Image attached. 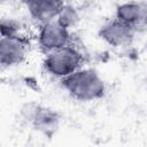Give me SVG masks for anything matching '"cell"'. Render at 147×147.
<instances>
[{
	"label": "cell",
	"mask_w": 147,
	"mask_h": 147,
	"mask_svg": "<svg viewBox=\"0 0 147 147\" xmlns=\"http://www.w3.org/2000/svg\"><path fill=\"white\" fill-rule=\"evenodd\" d=\"M20 114L28 124L47 138H52L59 130L61 116L49 107L31 101L21 107Z\"/></svg>",
	"instance_id": "obj_2"
},
{
	"label": "cell",
	"mask_w": 147,
	"mask_h": 147,
	"mask_svg": "<svg viewBox=\"0 0 147 147\" xmlns=\"http://www.w3.org/2000/svg\"><path fill=\"white\" fill-rule=\"evenodd\" d=\"M55 18L59 24H61L62 26H64L67 29H70L77 24V22L79 20V15L74 6L64 3Z\"/></svg>",
	"instance_id": "obj_9"
},
{
	"label": "cell",
	"mask_w": 147,
	"mask_h": 147,
	"mask_svg": "<svg viewBox=\"0 0 147 147\" xmlns=\"http://www.w3.org/2000/svg\"><path fill=\"white\" fill-rule=\"evenodd\" d=\"M61 85L67 93L78 101H94L103 98L106 85L98 71L92 68L78 69L61 78Z\"/></svg>",
	"instance_id": "obj_1"
},
{
	"label": "cell",
	"mask_w": 147,
	"mask_h": 147,
	"mask_svg": "<svg viewBox=\"0 0 147 147\" xmlns=\"http://www.w3.org/2000/svg\"><path fill=\"white\" fill-rule=\"evenodd\" d=\"M146 10L147 7L145 2H124L116 7V18L138 29V26L144 24L146 21Z\"/></svg>",
	"instance_id": "obj_8"
},
{
	"label": "cell",
	"mask_w": 147,
	"mask_h": 147,
	"mask_svg": "<svg viewBox=\"0 0 147 147\" xmlns=\"http://www.w3.org/2000/svg\"><path fill=\"white\" fill-rule=\"evenodd\" d=\"M31 17L36 21L46 23L55 20L64 5L63 0H24Z\"/></svg>",
	"instance_id": "obj_7"
},
{
	"label": "cell",
	"mask_w": 147,
	"mask_h": 147,
	"mask_svg": "<svg viewBox=\"0 0 147 147\" xmlns=\"http://www.w3.org/2000/svg\"><path fill=\"white\" fill-rule=\"evenodd\" d=\"M20 23L11 18H0V39L18 34Z\"/></svg>",
	"instance_id": "obj_10"
},
{
	"label": "cell",
	"mask_w": 147,
	"mask_h": 147,
	"mask_svg": "<svg viewBox=\"0 0 147 147\" xmlns=\"http://www.w3.org/2000/svg\"><path fill=\"white\" fill-rule=\"evenodd\" d=\"M83 63V55L71 45L56 48L46 53L44 60L45 70L57 78H63L78 70Z\"/></svg>",
	"instance_id": "obj_3"
},
{
	"label": "cell",
	"mask_w": 147,
	"mask_h": 147,
	"mask_svg": "<svg viewBox=\"0 0 147 147\" xmlns=\"http://www.w3.org/2000/svg\"><path fill=\"white\" fill-rule=\"evenodd\" d=\"M137 30L136 26L115 18L102 25L98 34L108 45L113 47H122L132 42Z\"/></svg>",
	"instance_id": "obj_5"
},
{
	"label": "cell",
	"mask_w": 147,
	"mask_h": 147,
	"mask_svg": "<svg viewBox=\"0 0 147 147\" xmlns=\"http://www.w3.org/2000/svg\"><path fill=\"white\" fill-rule=\"evenodd\" d=\"M69 41H70L69 29L59 24L56 20H52L41 24L38 34V44L44 53H48L56 48L63 47L68 45Z\"/></svg>",
	"instance_id": "obj_4"
},
{
	"label": "cell",
	"mask_w": 147,
	"mask_h": 147,
	"mask_svg": "<svg viewBox=\"0 0 147 147\" xmlns=\"http://www.w3.org/2000/svg\"><path fill=\"white\" fill-rule=\"evenodd\" d=\"M29 52V41L20 34L0 39V64L13 67L22 63Z\"/></svg>",
	"instance_id": "obj_6"
}]
</instances>
